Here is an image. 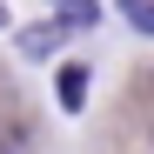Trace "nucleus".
Returning a JSON list of instances; mask_svg holds the SVG:
<instances>
[{
    "mask_svg": "<svg viewBox=\"0 0 154 154\" xmlns=\"http://www.w3.org/2000/svg\"><path fill=\"white\" fill-rule=\"evenodd\" d=\"M0 27H7V7H0Z\"/></svg>",
    "mask_w": 154,
    "mask_h": 154,
    "instance_id": "39448f33",
    "label": "nucleus"
},
{
    "mask_svg": "<svg viewBox=\"0 0 154 154\" xmlns=\"http://www.w3.org/2000/svg\"><path fill=\"white\" fill-rule=\"evenodd\" d=\"M81 100H87V67L74 60V67H60V107L74 114V107H81Z\"/></svg>",
    "mask_w": 154,
    "mask_h": 154,
    "instance_id": "f257e3e1",
    "label": "nucleus"
},
{
    "mask_svg": "<svg viewBox=\"0 0 154 154\" xmlns=\"http://www.w3.org/2000/svg\"><path fill=\"white\" fill-rule=\"evenodd\" d=\"M60 34H67V20H54V27H34V34H20V54H34V60H40V54H47V47H54Z\"/></svg>",
    "mask_w": 154,
    "mask_h": 154,
    "instance_id": "f03ea898",
    "label": "nucleus"
},
{
    "mask_svg": "<svg viewBox=\"0 0 154 154\" xmlns=\"http://www.w3.org/2000/svg\"><path fill=\"white\" fill-rule=\"evenodd\" d=\"M121 14L134 20V34H154V0H121Z\"/></svg>",
    "mask_w": 154,
    "mask_h": 154,
    "instance_id": "20e7f679",
    "label": "nucleus"
},
{
    "mask_svg": "<svg viewBox=\"0 0 154 154\" xmlns=\"http://www.w3.org/2000/svg\"><path fill=\"white\" fill-rule=\"evenodd\" d=\"M60 20H67V27H94L100 7H94V0H60Z\"/></svg>",
    "mask_w": 154,
    "mask_h": 154,
    "instance_id": "7ed1b4c3",
    "label": "nucleus"
}]
</instances>
